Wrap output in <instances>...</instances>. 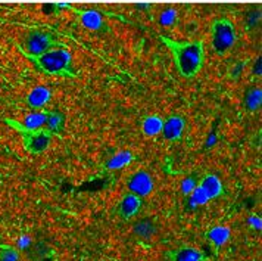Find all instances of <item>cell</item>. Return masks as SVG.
I'll return each mask as SVG.
<instances>
[{"label": "cell", "instance_id": "cell-5", "mask_svg": "<svg viewBox=\"0 0 262 261\" xmlns=\"http://www.w3.org/2000/svg\"><path fill=\"white\" fill-rule=\"evenodd\" d=\"M24 46L28 56L34 58V56H38V55H43L45 52H48L50 49L58 48V42L48 31L34 30L27 36Z\"/></svg>", "mask_w": 262, "mask_h": 261}, {"label": "cell", "instance_id": "cell-23", "mask_svg": "<svg viewBox=\"0 0 262 261\" xmlns=\"http://www.w3.org/2000/svg\"><path fill=\"white\" fill-rule=\"evenodd\" d=\"M194 188H196L194 178H186V180L183 182V185H181V192H183L184 195H190Z\"/></svg>", "mask_w": 262, "mask_h": 261}, {"label": "cell", "instance_id": "cell-11", "mask_svg": "<svg viewBox=\"0 0 262 261\" xmlns=\"http://www.w3.org/2000/svg\"><path fill=\"white\" fill-rule=\"evenodd\" d=\"M80 23L90 31H105L107 28L103 15L96 9H87L80 13Z\"/></svg>", "mask_w": 262, "mask_h": 261}, {"label": "cell", "instance_id": "cell-26", "mask_svg": "<svg viewBox=\"0 0 262 261\" xmlns=\"http://www.w3.org/2000/svg\"><path fill=\"white\" fill-rule=\"evenodd\" d=\"M262 61L261 58H256V61H255V65H253V68H252V74L253 75H256V77H261L262 75Z\"/></svg>", "mask_w": 262, "mask_h": 261}, {"label": "cell", "instance_id": "cell-9", "mask_svg": "<svg viewBox=\"0 0 262 261\" xmlns=\"http://www.w3.org/2000/svg\"><path fill=\"white\" fill-rule=\"evenodd\" d=\"M52 101V92L45 86H37L34 87L27 97H25V104L27 107L33 111H38V109H45L49 102Z\"/></svg>", "mask_w": 262, "mask_h": 261}, {"label": "cell", "instance_id": "cell-21", "mask_svg": "<svg viewBox=\"0 0 262 261\" xmlns=\"http://www.w3.org/2000/svg\"><path fill=\"white\" fill-rule=\"evenodd\" d=\"M0 261H19V251L13 247H0Z\"/></svg>", "mask_w": 262, "mask_h": 261}, {"label": "cell", "instance_id": "cell-24", "mask_svg": "<svg viewBox=\"0 0 262 261\" xmlns=\"http://www.w3.org/2000/svg\"><path fill=\"white\" fill-rule=\"evenodd\" d=\"M245 67H246V61L245 62H237L234 67H233V70H231V78H238L240 75H242V72H243V70H245Z\"/></svg>", "mask_w": 262, "mask_h": 261}, {"label": "cell", "instance_id": "cell-4", "mask_svg": "<svg viewBox=\"0 0 262 261\" xmlns=\"http://www.w3.org/2000/svg\"><path fill=\"white\" fill-rule=\"evenodd\" d=\"M9 124L13 126L18 133L23 136V142H24V148L27 152L33 155H40L43 154L52 143L53 136L49 133L46 129H38V130H30V129H25L23 124H18V123H13L9 121Z\"/></svg>", "mask_w": 262, "mask_h": 261}, {"label": "cell", "instance_id": "cell-12", "mask_svg": "<svg viewBox=\"0 0 262 261\" xmlns=\"http://www.w3.org/2000/svg\"><path fill=\"white\" fill-rule=\"evenodd\" d=\"M165 257L169 261H203L205 254L202 251L191 247H181V248L172 249L165 252Z\"/></svg>", "mask_w": 262, "mask_h": 261}, {"label": "cell", "instance_id": "cell-15", "mask_svg": "<svg viewBox=\"0 0 262 261\" xmlns=\"http://www.w3.org/2000/svg\"><path fill=\"white\" fill-rule=\"evenodd\" d=\"M206 237L211 240V244L214 245L215 249H220L228 242V239H230V229L224 227V226H215V227H212L208 232Z\"/></svg>", "mask_w": 262, "mask_h": 261}, {"label": "cell", "instance_id": "cell-13", "mask_svg": "<svg viewBox=\"0 0 262 261\" xmlns=\"http://www.w3.org/2000/svg\"><path fill=\"white\" fill-rule=\"evenodd\" d=\"M65 114L60 111H48V118H46V130L52 136H59L65 130Z\"/></svg>", "mask_w": 262, "mask_h": 261}, {"label": "cell", "instance_id": "cell-14", "mask_svg": "<svg viewBox=\"0 0 262 261\" xmlns=\"http://www.w3.org/2000/svg\"><path fill=\"white\" fill-rule=\"evenodd\" d=\"M243 105L249 111V112H256L258 109H261L262 105V90L256 86L249 87L245 92V97H243Z\"/></svg>", "mask_w": 262, "mask_h": 261}, {"label": "cell", "instance_id": "cell-8", "mask_svg": "<svg viewBox=\"0 0 262 261\" xmlns=\"http://www.w3.org/2000/svg\"><path fill=\"white\" fill-rule=\"evenodd\" d=\"M184 129H186V119L180 117V115H172V117H169V118L164 121L161 133H162L164 139L176 142V140L181 139Z\"/></svg>", "mask_w": 262, "mask_h": 261}, {"label": "cell", "instance_id": "cell-20", "mask_svg": "<svg viewBox=\"0 0 262 261\" xmlns=\"http://www.w3.org/2000/svg\"><path fill=\"white\" fill-rule=\"evenodd\" d=\"M246 30L248 31H253L256 30L259 24H261V11L259 9H252L250 12L246 13Z\"/></svg>", "mask_w": 262, "mask_h": 261}, {"label": "cell", "instance_id": "cell-27", "mask_svg": "<svg viewBox=\"0 0 262 261\" xmlns=\"http://www.w3.org/2000/svg\"><path fill=\"white\" fill-rule=\"evenodd\" d=\"M137 9H150V3H139Z\"/></svg>", "mask_w": 262, "mask_h": 261}, {"label": "cell", "instance_id": "cell-22", "mask_svg": "<svg viewBox=\"0 0 262 261\" xmlns=\"http://www.w3.org/2000/svg\"><path fill=\"white\" fill-rule=\"evenodd\" d=\"M176 18H177L176 11L174 9H167L159 16V23L162 25H165V27H169V25H172L176 23Z\"/></svg>", "mask_w": 262, "mask_h": 261}, {"label": "cell", "instance_id": "cell-1", "mask_svg": "<svg viewBox=\"0 0 262 261\" xmlns=\"http://www.w3.org/2000/svg\"><path fill=\"white\" fill-rule=\"evenodd\" d=\"M162 42L174 53L177 70L184 78H193L202 70L205 52L201 42H171L167 38Z\"/></svg>", "mask_w": 262, "mask_h": 261}, {"label": "cell", "instance_id": "cell-3", "mask_svg": "<svg viewBox=\"0 0 262 261\" xmlns=\"http://www.w3.org/2000/svg\"><path fill=\"white\" fill-rule=\"evenodd\" d=\"M211 36H212V49L218 56L228 53L237 42L236 27L227 18H220L214 21L211 27Z\"/></svg>", "mask_w": 262, "mask_h": 261}, {"label": "cell", "instance_id": "cell-7", "mask_svg": "<svg viewBox=\"0 0 262 261\" xmlns=\"http://www.w3.org/2000/svg\"><path fill=\"white\" fill-rule=\"evenodd\" d=\"M142 205H143V198L128 192L119 201L118 207H117V214L121 220L127 222V220H130L134 215L139 214V211L142 210Z\"/></svg>", "mask_w": 262, "mask_h": 261}, {"label": "cell", "instance_id": "cell-6", "mask_svg": "<svg viewBox=\"0 0 262 261\" xmlns=\"http://www.w3.org/2000/svg\"><path fill=\"white\" fill-rule=\"evenodd\" d=\"M127 188L131 193H134L140 198H144L154 190V178L147 171L139 170L130 176L128 182H127Z\"/></svg>", "mask_w": 262, "mask_h": 261}, {"label": "cell", "instance_id": "cell-2", "mask_svg": "<svg viewBox=\"0 0 262 261\" xmlns=\"http://www.w3.org/2000/svg\"><path fill=\"white\" fill-rule=\"evenodd\" d=\"M34 62L37 70L48 75H56L63 78H74L77 77V71L72 64V55L70 50L63 48H53L38 55L30 58Z\"/></svg>", "mask_w": 262, "mask_h": 261}, {"label": "cell", "instance_id": "cell-25", "mask_svg": "<svg viewBox=\"0 0 262 261\" xmlns=\"http://www.w3.org/2000/svg\"><path fill=\"white\" fill-rule=\"evenodd\" d=\"M248 223H249L250 227H252V229H255V230H261V229H262L261 217H256V215H252V217H249V220H248Z\"/></svg>", "mask_w": 262, "mask_h": 261}, {"label": "cell", "instance_id": "cell-19", "mask_svg": "<svg viewBox=\"0 0 262 261\" xmlns=\"http://www.w3.org/2000/svg\"><path fill=\"white\" fill-rule=\"evenodd\" d=\"M133 161V154L130 151H122L119 154L114 155L106 163L107 170H121L125 166H128Z\"/></svg>", "mask_w": 262, "mask_h": 261}, {"label": "cell", "instance_id": "cell-10", "mask_svg": "<svg viewBox=\"0 0 262 261\" xmlns=\"http://www.w3.org/2000/svg\"><path fill=\"white\" fill-rule=\"evenodd\" d=\"M198 186L203 190V193L206 195V198L209 201L220 198L224 193L223 182L220 180L218 176H215V174H206V176H203Z\"/></svg>", "mask_w": 262, "mask_h": 261}, {"label": "cell", "instance_id": "cell-16", "mask_svg": "<svg viewBox=\"0 0 262 261\" xmlns=\"http://www.w3.org/2000/svg\"><path fill=\"white\" fill-rule=\"evenodd\" d=\"M46 118H48V111L38 109V111H34V112H31V114H28L25 117V121L23 123V126H24L25 129H30V130L45 129Z\"/></svg>", "mask_w": 262, "mask_h": 261}, {"label": "cell", "instance_id": "cell-18", "mask_svg": "<svg viewBox=\"0 0 262 261\" xmlns=\"http://www.w3.org/2000/svg\"><path fill=\"white\" fill-rule=\"evenodd\" d=\"M134 233L139 237L143 239H149L156 233V226L154 223V220L150 218H142L134 225Z\"/></svg>", "mask_w": 262, "mask_h": 261}, {"label": "cell", "instance_id": "cell-17", "mask_svg": "<svg viewBox=\"0 0 262 261\" xmlns=\"http://www.w3.org/2000/svg\"><path fill=\"white\" fill-rule=\"evenodd\" d=\"M162 126H164V119L158 115H150V117H146L142 123V130L146 136H156L159 134L162 130Z\"/></svg>", "mask_w": 262, "mask_h": 261}]
</instances>
